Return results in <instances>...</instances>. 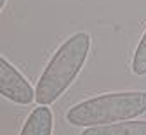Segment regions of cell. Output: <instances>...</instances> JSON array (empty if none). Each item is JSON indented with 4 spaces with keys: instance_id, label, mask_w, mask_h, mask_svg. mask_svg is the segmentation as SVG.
<instances>
[{
    "instance_id": "6da1fadb",
    "label": "cell",
    "mask_w": 146,
    "mask_h": 135,
    "mask_svg": "<svg viewBox=\"0 0 146 135\" xmlns=\"http://www.w3.org/2000/svg\"><path fill=\"white\" fill-rule=\"evenodd\" d=\"M90 50V36L84 31L71 35L56 50L44 69L35 88V101L40 106H49L58 101L75 82Z\"/></svg>"
},
{
    "instance_id": "7a4b0ae2",
    "label": "cell",
    "mask_w": 146,
    "mask_h": 135,
    "mask_svg": "<svg viewBox=\"0 0 146 135\" xmlns=\"http://www.w3.org/2000/svg\"><path fill=\"white\" fill-rule=\"evenodd\" d=\"M146 113V92H115L78 102L66 113L73 126H101L129 121Z\"/></svg>"
},
{
    "instance_id": "3957f363",
    "label": "cell",
    "mask_w": 146,
    "mask_h": 135,
    "mask_svg": "<svg viewBox=\"0 0 146 135\" xmlns=\"http://www.w3.org/2000/svg\"><path fill=\"white\" fill-rule=\"evenodd\" d=\"M0 94L11 102L26 106L35 101V92L26 78L4 57L0 59Z\"/></svg>"
},
{
    "instance_id": "277c9868",
    "label": "cell",
    "mask_w": 146,
    "mask_h": 135,
    "mask_svg": "<svg viewBox=\"0 0 146 135\" xmlns=\"http://www.w3.org/2000/svg\"><path fill=\"white\" fill-rule=\"evenodd\" d=\"M52 126H54L52 111L47 106H38L31 111L19 135H52Z\"/></svg>"
},
{
    "instance_id": "5b68a950",
    "label": "cell",
    "mask_w": 146,
    "mask_h": 135,
    "mask_svg": "<svg viewBox=\"0 0 146 135\" xmlns=\"http://www.w3.org/2000/svg\"><path fill=\"white\" fill-rule=\"evenodd\" d=\"M80 135H146V121H123L101 126H89Z\"/></svg>"
},
{
    "instance_id": "8992f818",
    "label": "cell",
    "mask_w": 146,
    "mask_h": 135,
    "mask_svg": "<svg viewBox=\"0 0 146 135\" xmlns=\"http://www.w3.org/2000/svg\"><path fill=\"white\" fill-rule=\"evenodd\" d=\"M132 73L137 76L146 74V31L143 38L139 40V45L134 52V59H132Z\"/></svg>"
},
{
    "instance_id": "52a82bcc",
    "label": "cell",
    "mask_w": 146,
    "mask_h": 135,
    "mask_svg": "<svg viewBox=\"0 0 146 135\" xmlns=\"http://www.w3.org/2000/svg\"><path fill=\"white\" fill-rule=\"evenodd\" d=\"M5 2H7V0H0V11L5 7Z\"/></svg>"
}]
</instances>
